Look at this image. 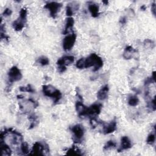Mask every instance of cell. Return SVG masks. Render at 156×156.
I'll list each match as a JSON object with an SVG mask.
<instances>
[{
  "label": "cell",
  "instance_id": "obj_1",
  "mask_svg": "<svg viewBox=\"0 0 156 156\" xmlns=\"http://www.w3.org/2000/svg\"><path fill=\"white\" fill-rule=\"evenodd\" d=\"M103 66L102 58L96 54H91L87 58H85V68L93 66V71H98Z\"/></svg>",
  "mask_w": 156,
  "mask_h": 156
},
{
  "label": "cell",
  "instance_id": "obj_2",
  "mask_svg": "<svg viewBox=\"0 0 156 156\" xmlns=\"http://www.w3.org/2000/svg\"><path fill=\"white\" fill-rule=\"evenodd\" d=\"M42 91L45 96L52 98L54 103H57L62 98L61 92L52 85H43Z\"/></svg>",
  "mask_w": 156,
  "mask_h": 156
},
{
  "label": "cell",
  "instance_id": "obj_3",
  "mask_svg": "<svg viewBox=\"0 0 156 156\" xmlns=\"http://www.w3.org/2000/svg\"><path fill=\"white\" fill-rule=\"evenodd\" d=\"M70 130L73 134V141L76 143H80L85 133L83 127L80 124H76L70 127Z\"/></svg>",
  "mask_w": 156,
  "mask_h": 156
},
{
  "label": "cell",
  "instance_id": "obj_4",
  "mask_svg": "<svg viewBox=\"0 0 156 156\" xmlns=\"http://www.w3.org/2000/svg\"><path fill=\"white\" fill-rule=\"evenodd\" d=\"M22 78V74L20 69L14 66H12L8 72V79L9 83H13L21 80Z\"/></svg>",
  "mask_w": 156,
  "mask_h": 156
},
{
  "label": "cell",
  "instance_id": "obj_5",
  "mask_svg": "<svg viewBox=\"0 0 156 156\" xmlns=\"http://www.w3.org/2000/svg\"><path fill=\"white\" fill-rule=\"evenodd\" d=\"M76 40V35L74 33L66 36L63 38V43H62V46L63 49L65 51H70L74 46Z\"/></svg>",
  "mask_w": 156,
  "mask_h": 156
},
{
  "label": "cell",
  "instance_id": "obj_6",
  "mask_svg": "<svg viewBox=\"0 0 156 156\" xmlns=\"http://www.w3.org/2000/svg\"><path fill=\"white\" fill-rule=\"evenodd\" d=\"M62 6V4L61 3L57 2H49L44 5V8L48 9L49 11L50 15L53 18H55Z\"/></svg>",
  "mask_w": 156,
  "mask_h": 156
},
{
  "label": "cell",
  "instance_id": "obj_7",
  "mask_svg": "<svg viewBox=\"0 0 156 156\" xmlns=\"http://www.w3.org/2000/svg\"><path fill=\"white\" fill-rule=\"evenodd\" d=\"M45 150L48 151V146L46 145V146H44L43 144L37 141L34 144L31 152L29 154L33 155H43L44 154L43 152Z\"/></svg>",
  "mask_w": 156,
  "mask_h": 156
},
{
  "label": "cell",
  "instance_id": "obj_8",
  "mask_svg": "<svg viewBox=\"0 0 156 156\" xmlns=\"http://www.w3.org/2000/svg\"><path fill=\"white\" fill-rule=\"evenodd\" d=\"M102 108L101 104H93L90 107H87L86 116H94L99 115Z\"/></svg>",
  "mask_w": 156,
  "mask_h": 156
},
{
  "label": "cell",
  "instance_id": "obj_9",
  "mask_svg": "<svg viewBox=\"0 0 156 156\" xmlns=\"http://www.w3.org/2000/svg\"><path fill=\"white\" fill-rule=\"evenodd\" d=\"M116 129V121L115 119L112 120L107 124L103 125L102 132L104 134H109L113 133Z\"/></svg>",
  "mask_w": 156,
  "mask_h": 156
},
{
  "label": "cell",
  "instance_id": "obj_10",
  "mask_svg": "<svg viewBox=\"0 0 156 156\" xmlns=\"http://www.w3.org/2000/svg\"><path fill=\"white\" fill-rule=\"evenodd\" d=\"M74 61V57L73 55H66L64 57H62V58H60L57 62V65L58 66H66L68 65L71 64Z\"/></svg>",
  "mask_w": 156,
  "mask_h": 156
},
{
  "label": "cell",
  "instance_id": "obj_11",
  "mask_svg": "<svg viewBox=\"0 0 156 156\" xmlns=\"http://www.w3.org/2000/svg\"><path fill=\"white\" fill-rule=\"evenodd\" d=\"M132 147V143L130 139L127 136H122L121 139L120 147L118 149V152H121L124 150H127Z\"/></svg>",
  "mask_w": 156,
  "mask_h": 156
},
{
  "label": "cell",
  "instance_id": "obj_12",
  "mask_svg": "<svg viewBox=\"0 0 156 156\" xmlns=\"http://www.w3.org/2000/svg\"><path fill=\"white\" fill-rule=\"evenodd\" d=\"M109 88L108 85H105L103 86L97 93V98L99 100L103 101L105 100L108 96Z\"/></svg>",
  "mask_w": 156,
  "mask_h": 156
},
{
  "label": "cell",
  "instance_id": "obj_13",
  "mask_svg": "<svg viewBox=\"0 0 156 156\" xmlns=\"http://www.w3.org/2000/svg\"><path fill=\"white\" fill-rule=\"evenodd\" d=\"M87 107H86L82 102L77 101L76 103V109L80 117L86 116Z\"/></svg>",
  "mask_w": 156,
  "mask_h": 156
},
{
  "label": "cell",
  "instance_id": "obj_14",
  "mask_svg": "<svg viewBox=\"0 0 156 156\" xmlns=\"http://www.w3.org/2000/svg\"><path fill=\"white\" fill-rule=\"evenodd\" d=\"M88 10L91 13V15L94 17L96 18L99 16V5L95 3L91 2L90 4H88Z\"/></svg>",
  "mask_w": 156,
  "mask_h": 156
},
{
  "label": "cell",
  "instance_id": "obj_15",
  "mask_svg": "<svg viewBox=\"0 0 156 156\" xmlns=\"http://www.w3.org/2000/svg\"><path fill=\"white\" fill-rule=\"evenodd\" d=\"M74 23V20L72 17H68L66 19L65 27L64 31L63 32V34L64 35H66L69 33V30L72 29Z\"/></svg>",
  "mask_w": 156,
  "mask_h": 156
},
{
  "label": "cell",
  "instance_id": "obj_16",
  "mask_svg": "<svg viewBox=\"0 0 156 156\" xmlns=\"http://www.w3.org/2000/svg\"><path fill=\"white\" fill-rule=\"evenodd\" d=\"M135 51H136L133 49V47H132L131 46H127L124 49L122 56L125 59H127V60L130 59V58H132V57Z\"/></svg>",
  "mask_w": 156,
  "mask_h": 156
},
{
  "label": "cell",
  "instance_id": "obj_17",
  "mask_svg": "<svg viewBox=\"0 0 156 156\" xmlns=\"http://www.w3.org/2000/svg\"><path fill=\"white\" fill-rule=\"evenodd\" d=\"M24 23H25V21L22 20L21 19L18 18V19H17L16 20L14 21L12 23V26L15 30L20 31L24 28Z\"/></svg>",
  "mask_w": 156,
  "mask_h": 156
},
{
  "label": "cell",
  "instance_id": "obj_18",
  "mask_svg": "<svg viewBox=\"0 0 156 156\" xmlns=\"http://www.w3.org/2000/svg\"><path fill=\"white\" fill-rule=\"evenodd\" d=\"M1 149L2 155H10L12 154V151L9 146L3 141H1Z\"/></svg>",
  "mask_w": 156,
  "mask_h": 156
},
{
  "label": "cell",
  "instance_id": "obj_19",
  "mask_svg": "<svg viewBox=\"0 0 156 156\" xmlns=\"http://www.w3.org/2000/svg\"><path fill=\"white\" fill-rule=\"evenodd\" d=\"M79 9V4L71 5V4L67 5L66 7V15L68 17H71L74 13V11L77 10Z\"/></svg>",
  "mask_w": 156,
  "mask_h": 156
},
{
  "label": "cell",
  "instance_id": "obj_20",
  "mask_svg": "<svg viewBox=\"0 0 156 156\" xmlns=\"http://www.w3.org/2000/svg\"><path fill=\"white\" fill-rule=\"evenodd\" d=\"M128 104L132 107H135L139 104V99L135 95H131L128 98Z\"/></svg>",
  "mask_w": 156,
  "mask_h": 156
},
{
  "label": "cell",
  "instance_id": "obj_21",
  "mask_svg": "<svg viewBox=\"0 0 156 156\" xmlns=\"http://www.w3.org/2000/svg\"><path fill=\"white\" fill-rule=\"evenodd\" d=\"M67 155H82V154L81 153V151L77 149L74 146H73L72 147L69 148L67 152H66Z\"/></svg>",
  "mask_w": 156,
  "mask_h": 156
},
{
  "label": "cell",
  "instance_id": "obj_22",
  "mask_svg": "<svg viewBox=\"0 0 156 156\" xmlns=\"http://www.w3.org/2000/svg\"><path fill=\"white\" fill-rule=\"evenodd\" d=\"M20 150L23 154H24V155L28 154L29 153V148L28 144L26 142H23L21 144Z\"/></svg>",
  "mask_w": 156,
  "mask_h": 156
},
{
  "label": "cell",
  "instance_id": "obj_23",
  "mask_svg": "<svg viewBox=\"0 0 156 156\" xmlns=\"http://www.w3.org/2000/svg\"><path fill=\"white\" fill-rule=\"evenodd\" d=\"M38 62L41 66H46L49 65V60L48 57L45 56H41L38 58Z\"/></svg>",
  "mask_w": 156,
  "mask_h": 156
},
{
  "label": "cell",
  "instance_id": "obj_24",
  "mask_svg": "<svg viewBox=\"0 0 156 156\" xmlns=\"http://www.w3.org/2000/svg\"><path fill=\"white\" fill-rule=\"evenodd\" d=\"M116 146V143L114 141L109 140L104 145V150H108V149H110L112 148H114Z\"/></svg>",
  "mask_w": 156,
  "mask_h": 156
},
{
  "label": "cell",
  "instance_id": "obj_25",
  "mask_svg": "<svg viewBox=\"0 0 156 156\" xmlns=\"http://www.w3.org/2000/svg\"><path fill=\"white\" fill-rule=\"evenodd\" d=\"M20 90L23 92H29L31 93H34L35 90L30 85H27L26 87H20Z\"/></svg>",
  "mask_w": 156,
  "mask_h": 156
},
{
  "label": "cell",
  "instance_id": "obj_26",
  "mask_svg": "<svg viewBox=\"0 0 156 156\" xmlns=\"http://www.w3.org/2000/svg\"><path fill=\"white\" fill-rule=\"evenodd\" d=\"M155 134L152 133L149 134V135L147 136V140H146L147 143L148 144L152 145L155 143Z\"/></svg>",
  "mask_w": 156,
  "mask_h": 156
},
{
  "label": "cell",
  "instance_id": "obj_27",
  "mask_svg": "<svg viewBox=\"0 0 156 156\" xmlns=\"http://www.w3.org/2000/svg\"><path fill=\"white\" fill-rule=\"evenodd\" d=\"M76 66L79 69L85 68V58H81L78 60L76 63Z\"/></svg>",
  "mask_w": 156,
  "mask_h": 156
},
{
  "label": "cell",
  "instance_id": "obj_28",
  "mask_svg": "<svg viewBox=\"0 0 156 156\" xmlns=\"http://www.w3.org/2000/svg\"><path fill=\"white\" fill-rule=\"evenodd\" d=\"M26 17H27V10L26 8H23L21 9L20 12V16L19 18L21 19L22 20L26 21Z\"/></svg>",
  "mask_w": 156,
  "mask_h": 156
},
{
  "label": "cell",
  "instance_id": "obj_29",
  "mask_svg": "<svg viewBox=\"0 0 156 156\" xmlns=\"http://www.w3.org/2000/svg\"><path fill=\"white\" fill-rule=\"evenodd\" d=\"M12 13V10L10 9H9V8H6V9H5V10H4L2 15H3L4 16H8L11 15Z\"/></svg>",
  "mask_w": 156,
  "mask_h": 156
},
{
  "label": "cell",
  "instance_id": "obj_30",
  "mask_svg": "<svg viewBox=\"0 0 156 156\" xmlns=\"http://www.w3.org/2000/svg\"><path fill=\"white\" fill-rule=\"evenodd\" d=\"M151 11H152L153 15L155 16V2H154L151 5Z\"/></svg>",
  "mask_w": 156,
  "mask_h": 156
},
{
  "label": "cell",
  "instance_id": "obj_31",
  "mask_svg": "<svg viewBox=\"0 0 156 156\" xmlns=\"http://www.w3.org/2000/svg\"><path fill=\"white\" fill-rule=\"evenodd\" d=\"M126 21H127V18H126V17H125V16L122 17V18L120 19V20H119V23H120L121 24H126Z\"/></svg>",
  "mask_w": 156,
  "mask_h": 156
},
{
  "label": "cell",
  "instance_id": "obj_32",
  "mask_svg": "<svg viewBox=\"0 0 156 156\" xmlns=\"http://www.w3.org/2000/svg\"><path fill=\"white\" fill-rule=\"evenodd\" d=\"M146 9V6L145 5H143L141 7V10H145Z\"/></svg>",
  "mask_w": 156,
  "mask_h": 156
},
{
  "label": "cell",
  "instance_id": "obj_33",
  "mask_svg": "<svg viewBox=\"0 0 156 156\" xmlns=\"http://www.w3.org/2000/svg\"><path fill=\"white\" fill-rule=\"evenodd\" d=\"M102 2L104 3V4H105L106 5L108 4V1H102Z\"/></svg>",
  "mask_w": 156,
  "mask_h": 156
}]
</instances>
